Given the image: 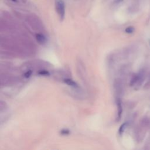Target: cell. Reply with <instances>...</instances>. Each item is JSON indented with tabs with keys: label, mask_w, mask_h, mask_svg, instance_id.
I'll return each mask as SVG.
<instances>
[{
	"label": "cell",
	"mask_w": 150,
	"mask_h": 150,
	"mask_svg": "<svg viewBox=\"0 0 150 150\" xmlns=\"http://www.w3.org/2000/svg\"><path fill=\"white\" fill-rule=\"evenodd\" d=\"M144 78L145 71L144 70H141L137 74H135L132 76L130 81V86L131 87H135L137 88H139L144 81Z\"/></svg>",
	"instance_id": "obj_1"
},
{
	"label": "cell",
	"mask_w": 150,
	"mask_h": 150,
	"mask_svg": "<svg viewBox=\"0 0 150 150\" xmlns=\"http://www.w3.org/2000/svg\"><path fill=\"white\" fill-rule=\"evenodd\" d=\"M55 9L60 21H63L65 16V5L63 0L55 1Z\"/></svg>",
	"instance_id": "obj_2"
},
{
	"label": "cell",
	"mask_w": 150,
	"mask_h": 150,
	"mask_svg": "<svg viewBox=\"0 0 150 150\" xmlns=\"http://www.w3.org/2000/svg\"><path fill=\"white\" fill-rule=\"evenodd\" d=\"M116 105H117V121H119L121 120L122 114V101L120 97H116Z\"/></svg>",
	"instance_id": "obj_3"
},
{
	"label": "cell",
	"mask_w": 150,
	"mask_h": 150,
	"mask_svg": "<svg viewBox=\"0 0 150 150\" xmlns=\"http://www.w3.org/2000/svg\"><path fill=\"white\" fill-rule=\"evenodd\" d=\"M35 38L36 41L40 45H44L46 43L47 39L46 36L42 33H38L35 35Z\"/></svg>",
	"instance_id": "obj_4"
},
{
	"label": "cell",
	"mask_w": 150,
	"mask_h": 150,
	"mask_svg": "<svg viewBox=\"0 0 150 150\" xmlns=\"http://www.w3.org/2000/svg\"><path fill=\"white\" fill-rule=\"evenodd\" d=\"M63 81H64V83H66L68 86H70V87H73L75 89H77V88H79V86L78 84L71 79L64 78L63 79Z\"/></svg>",
	"instance_id": "obj_5"
},
{
	"label": "cell",
	"mask_w": 150,
	"mask_h": 150,
	"mask_svg": "<svg viewBox=\"0 0 150 150\" xmlns=\"http://www.w3.org/2000/svg\"><path fill=\"white\" fill-rule=\"evenodd\" d=\"M127 125H128L127 122H124L123 124H122L120 125V128L118 129V134H119V135L121 136L123 134V133L124 132L125 129L127 127Z\"/></svg>",
	"instance_id": "obj_6"
},
{
	"label": "cell",
	"mask_w": 150,
	"mask_h": 150,
	"mask_svg": "<svg viewBox=\"0 0 150 150\" xmlns=\"http://www.w3.org/2000/svg\"><path fill=\"white\" fill-rule=\"evenodd\" d=\"M32 74V70H26L24 73H23V76L25 78H29L31 76V75Z\"/></svg>",
	"instance_id": "obj_7"
},
{
	"label": "cell",
	"mask_w": 150,
	"mask_h": 150,
	"mask_svg": "<svg viewBox=\"0 0 150 150\" xmlns=\"http://www.w3.org/2000/svg\"><path fill=\"white\" fill-rule=\"evenodd\" d=\"M135 30V29L133 26H128L125 29V31L126 33H128V34H131V33H132Z\"/></svg>",
	"instance_id": "obj_8"
},
{
	"label": "cell",
	"mask_w": 150,
	"mask_h": 150,
	"mask_svg": "<svg viewBox=\"0 0 150 150\" xmlns=\"http://www.w3.org/2000/svg\"><path fill=\"white\" fill-rule=\"evenodd\" d=\"M60 133L62 135H68L70 134V131L67 129L64 128V129H62V130H60Z\"/></svg>",
	"instance_id": "obj_9"
},
{
	"label": "cell",
	"mask_w": 150,
	"mask_h": 150,
	"mask_svg": "<svg viewBox=\"0 0 150 150\" xmlns=\"http://www.w3.org/2000/svg\"><path fill=\"white\" fill-rule=\"evenodd\" d=\"M144 88H145V89H149V88H150V75H149L148 80L147 81V82L145 83V86H144Z\"/></svg>",
	"instance_id": "obj_10"
},
{
	"label": "cell",
	"mask_w": 150,
	"mask_h": 150,
	"mask_svg": "<svg viewBox=\"0 0 150 150\" xmlns=\"http://www.w3.org/2000/svg\"><path fill=\"white\" fill-rule=\"evenodd\" d=\"M13 2H22V3H25L26 0H12Z\"/></svg>",
	"instance_id": "obj_11"
},
{
	"label": "cell",
	"mask_w": 150,
	"mask_h": 150,
	"mask_svg": "<svg viewBox=\"0 0 150 150\" xmlns=\"http://www.w3.org/2000/svg\"><path fill=\"white\" fill-rule=\"evenodd\" d=\"M122 1H123V0H114L113 4H118L120 3V2H121Z\"/></svg>",
	"instance_id": "obj_12"
},
{
	"label": "cell",
	"mask_w": 150,
	"mask_h": 150,
	"mask_svg": "<svg viewBox=\"0 0 150 150\" xmlns=\"http://www.w3.org/2000/svg\"><path fill=\"white\" fill-rule=\"evenodd\" d=\"M144 150H149V146H146Z\"/></svg>",
	"instance_id": "obj_13"
},
{
	"label": "cell",
	"mask_w": 150,
	"mask_h": 150,
	"mask_svg": "<svg viewBox=\"0 0 150 150\" xmlns=\"http://www.w3.org/2000/svg\"><path fill=\"white\" fill-rule=\"evenodd\" d=\"M149 45H150V39L149 40Z\"/></svg>",
	"instance_id": "obj_14"
}]
</instances>
